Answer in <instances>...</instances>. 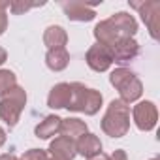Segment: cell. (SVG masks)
I'll list each match as a JSON object with an SVG mask.
<instances>
[{"label":"cell","instance_id":"8fae6325","mask_svg":"<svg viewBox=\"0 0 160 160\" xmlns=\"http://www.w3.org/2000/svg\"><path fill=\"white\" fill-rule=\"evenodd\" d=\"M70 98H72V89L68 83H58L51 89L49 92V98H47V104L49 108L53 109H60V108H68L70 104Z\"/></svg>","mask_w":160,"mask_h":160},{"label":"cell","instance_id":"44dd1931","mask_svg":"<svg viewBox=\"0 0 160 160\" xmlns=\"http://www.w3.org/2000/svg\"><path fill=\"white\" fill-rule=\"evenodd\" d=\"M111 160H126L124 151H115V152H113V156H111Z\"/></svg>","mask_w":160,"mask_h":160},{"label":"cell","instance_id":"8992f818","mask_svg":"<svg viewBox=\"0 0 160 160\" xmlns=\"http://www.w3.org/2000/svg\"><path fill=\"white\" fill-rule=\"evenodd\" d=\"M158 111L152 102H141L134 108V121L139 130H152L156 126Z\"/></svg>","mask_w":160,"mask_h":160},{"label":"cell","instance_id":"52a82bcc","mask_svg":"<svg viewBox=\"0 0 160 160\" xmlns=\"http://www.w3.org/2000/svg\"><path fill=\"white\" fill-rule=\"evenodd\" d=\"M87 64L94 70V72H106L111 64H113V57H111V49L104 47L100 43L92 45L87 53Z\"/></svg>","mask_w":160,"mask_h":160},{"label":"cell","instance_id":"5b68a950","mask_svg":"<svg viewBox=\"0 0 160 160\" xmlns=\"http://www.w3.org/2000/svg\"><path fill=\"white\" fill-rule=\"evenodd\" d=\"M27 102V94L23 89L13 87L8 94H4L2 102H0V117H2L10 126L17 124V119L23 111V106Z\"/></svg>","mask_w":160,"mask_h":160},{"label":"cell","instance_id":"277c9868","mask_svg":"<svg viewBox=\"0 0 160 160\" xmlns=\"http://www.w3.org/2000/svg\"><path fill=\"white\" fill-rule=\"evenodd\" d=\"M111 85L119 89L122 102H134L141 96V83L136 77V73H132L126 68H119L111 73Z\"/></svg>","mask_w":160,"mask_h":160},{"label":"cell","instance_id":"4fadbf2b","mask_svg":"<svg viewBox=\"0 0 160 160\" xmlns=\"http://www.w3.org/2000/svg\"><path fill=\"white\" fill-rule=\"evenodd\" d=\"M58 132L68 138V139H79L81 136L87 134V124L83 121H79V119H66V121H60V128Z\"/></svg>","mask_w":160,"mask_h":160},{"label":"cell","instance_id":"cb8c5ba5","mask_svg":"<svg viewBox=\"0 0 160 160\" xmlns=\"http://www.w3.org/2000/svg\"><path fill=\"white\" fill-rule=\"evenodd\" d=\"M0 160H19V158L13 156V154H2V156H0Z\"/></svg>","mask_w":160,"mask_h":160},{"label":"cell","instance_id":"603a6c76","mask_svg":"<svg viewBox=\"0 0 160 160\" xmlns=\"http://www.w3.org/2000/svg\"><path fill=\"white\" fill-rule=\"evenodd\" d=\"M6 58H8V55H6V51H4L2 47H0V64H2V62H6Z\"/></svg>","mask_w":160,"mask_h":160},{"label":"cell","instance_id":"e0dca14e","mask_svg":"<svg viewBox=\"0 0 160 160\" xmlns=\"http://www.w3.org/2000/svg\"><path fill=\"white\" fill-rule=\"evenodd\" d=\"M66 40H68V36H66V32H64L62 27H49V28L45 30V34H43V42H45V45H47L49 49L64 47Z\"/></svg>","mask_w":160,"mask_h":160},{"label":"cell","instance_id":"2e32d148","mask_svg":"<svg viewBox=\"0 0 160 160\" xmlns=\"http://www.w3.org/2000/svg\"><path fill=\"white\" fill-rule=\"evenodd\" d=\"M60 117H57V115H49V117H45V121L43 122H40L38 126H36V136L38 138H42V139H49L51 136H55L57 132H58V128H60Z\"/></svg>","mask_w":160,"mask_h":160},{"label":"cell","instance_id":"5bb4252c","mask_svg":"<svg viewBox=\"0 0 160 160\" xmlns=\"http://www.w3.org/2000/svg\"><path fill=\"white\" fill-rule=\"evenodd\" d=\"M149 4L151 2H145V4H132L134 8H138L139 12H141V17H143V21H147V25H149V30H151V36L152 38H156L158 36V10H160V4L158 2H154V6H152V12H149Z\"/></svg>","mask_w":160,"mask_h":160},{"label":"cell","instance_id":"d6986e66","mask_svg":"<svg viewBox=\"0 0 160 160\" xmlns=\"http://www.w3.org/2000/svg\"><path fill=\"white\" fill-rule=\"evenodd\" d=\"M21 160H49V156H47V152L42 151V149H30V151H27V152L23 154Z\"/></svg>","mask_w":160,"mask_h":160},{"label":"cell","instance_id":"d4e9b609","mask_svg":"<svg viewBox=\"0 0 160 160\" xmlns=\"http://www.w3.org/2000/svg\"><path fill=\"white\" fill-rule=\"evenodd\" d=\"M4 141H6V132H4L2 128H0V147L4 145Z\"/></svg>","mask_w":160,"mask_h":160},{"label":"cell","instance_id":"ac0fdd59","mask_svg":"<svg viewBox=\"0 0 160 160\" xmlns=\"http://www.w3.org/2000/svg\"><path fill=\"white\" fill-rule=\"evenodd\" d=\"M15 87V73L10 70H0V96L8 94Z\"/></svg>","mask_w":160,"mask_h":160},{"label":"cell","instance_id":"30bf717a","mask_svg":"<svg viewBox=\"0 0 160 160\" xmlns=\"http://www.w3.org/2000/svg\"><path fill=\"white\" fill-rule=\"evenodd\" d=\"M62 6V10L66 12V15L72 19V21H91V19H94V10H91L89 8V4H85V2H62L60 4Z\"/></svg>","mask_w":160,"mask_h":160},{"label":"cell","instance_id":"ba28073f","mask_svg":"<svg viewBox=\"0 0 160 160\" xmlns=\"http://www.w3.org/2000/svg\"><path fill=\"white\" fill-rule=\"evenodd\" d=\"M49 151H51V160H73V156L77 154L75 152V143L72 139L64 138V136L57 138L51 143Z\"/></svg>","mask_w":160,"mask_h":160},{"label":"cell","instance_id":"ffe728a7","mask_svg":"<svg viewBox=\"0 0 160 160\" xmlns=\"http://www.w3.org/2000/svg\"><path fill=\"white\" fill-rule=\"evenodd\" d=\"M6 8H10L8 2H0V34L6 30V25H8V17H6Z\"/></svg>","mask_w":160,"mask_h":160},{"label":"cell","instance_id":"7a4b0ae2","mask_svg":"<svg viewBox=\"0 0 160 160\" xmlns=\"http://www.w3.org/2000/svg\"><path fill=\"white\" fill-rule=\"evenodd\" d=\"M130 128V108L122 100H113L102 121V130L111 138L126 136Z\"/></svg>","mask_w":160,"mask_h":160},{"label":"cell","instance_id":"484cf974","mask_svg":"<svg viewBox=\"0 0 160 160\" xmlns=\"http://www.w3.org/2000/svg\"><path fill=\"white\" fill-rule=\"evenodd\" d=\"M152 160H156V158H152Z\"/></svg>","mask_w":160,"mask_h":160},{"label":"cell","instance_id":"9a60e30c","mask_svg":"<svg viewBox=\"0 0 160 160\" xmlns=\"http://www.w3.org/2000/svg\"><path fill=\"white\" fill-rule=\"evenodd\" d=\"M68 60H70V55L64 47H58V49H49L47 51V57H45V62L51 70L55 72H60L68 66Z\"/></svg>","mask_w":160,"mask_h":160},{"label":"cell","instance_id":"3957f363","mask_svg":"<svg viewBox=\"0 0 160 160\" xmlns=\"http://www.w3.org/2000/svg\"><path fill=\"white\" fill-rule=\"evenodd\" d=\"M72 98L68 104L70 111H83L87 115H94L102 106V94L94 89H87L81 83H72Z\"/></svg>","mask_w":160,"mask_h":160},{"label":"cell","instance_id":"9c48e42d","mask_svg":"<svg viewBox=\"0 0 160 160\" xmlns=\"http://www.w3.org/2000/svg\"><path fill=\"white\" fill-rule=\"evenodd\" d=\"M139 53V47L138 43L128 38V40H122L119 42L115 47H111V57H113V62H130L132 58H136Z\"/></svg>","mask_w":160,"mask_h":160},{"label":"cell","instance_id":"6da1fadb","mask_svg":"<svg viewBox=\"0 0 160 160\" xmlns=\"http://www.w3.org/2000/svg\"><path fill=\"white\" fill-rule=\"evenodd\" d=\"M136 30H138L136 19L132 15L121 12V13H115L113 17H109L108 21L98 23L96 28H94V36H96L100 45L111 49L119 42L132 38L136 34Z\"/></svg>","mask_w":160,"mask_h":160},{"label":"cell","instance_id":"7c38bea8","mask_svg":"<svg viewBox=\"0 0 160 160\" xmlns=\"http://www.w3.org/2000/svg\"><path fill=\"white\" fill-rule=\"evenodd\" d=\"M75 152L83 154L87 158H92V156H96V154L102 152V143H100V139L94 134H85V136H81V138L77 139Z\"/></svg>","mask_w":160,"mask_h":160},{"label":"cell","instance_id":"7402d4cb","mask_svg":"<svg viewBox=\"0 0 160 160\" xmlns=\"http://www.w3.org/2000/svg\"><path fill=\"white\" fill-rule=\"evenodd\" d=\"M89 160H111L108 154H104V152H100V154H96V156H92V158H89Z\"/></svg>","mask_w":160,"mask_h":160}]
</instances>
